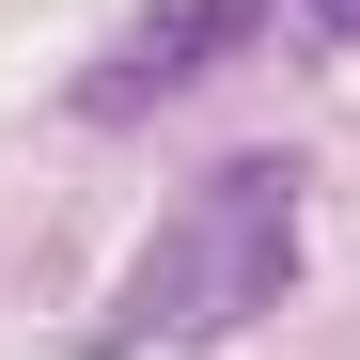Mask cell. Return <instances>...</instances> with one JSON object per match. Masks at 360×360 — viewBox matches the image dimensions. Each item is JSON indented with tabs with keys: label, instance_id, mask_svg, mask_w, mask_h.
Masks as SVG:
<instances>
[{
	"label": "cell",
	"instance_id": "obj_1",
	"mask_svg": "<svg viewBox=\"0 0 360 360\" xmlns=\"http://www.w3.org/2000/svg\"><path fill=\"white\" fill-rule=\"evenodd\" d=\"M282 282H297V157H219V172H188V204L126 251V282L94 297L79 360H204L235 329H266Z\"/></svg>",
	"mask_w": 360,
	"mask_h": 360
},
{
	"label": "cell",
	"instance_id": "obj_2",
	"mask_svg": "<svg viewBox=\"0 0 360 360\" xmlns=\"http://www.w3.org/2000/svg\"><path fill=\"white\" fill-rule=\"evenodd\" d=\"M297 16V0H157V16L110 47V63H79V126H141V110H172V94H204L219 63H251V47Z\"/></svg>",
	"mask_w": 360,
	"mask_h": 360
},
{
	"label": "cell",
	"instance_id": "obj_3",
	"mask_svg": "<svg viewBox=\"0 0 360 360\" xmlns=\"http://www.w3.org/2000/svg\"><path fill=\"white\" fill-rule=\"evenodd\" d=\"M297 16H329V32H360V0H297Z\"/></svg>",
	"mask_w": 360,
	"mask_h": 360
}]
</instances>
